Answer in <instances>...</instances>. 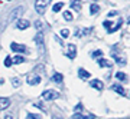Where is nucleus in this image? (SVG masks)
I'll use <instances>...</instances> for the list:
<instances>
[{
    "label": "nucleus",
    "mask_w": 130,
    "mask_h": 119,
    "mask_svg": "<svg viewBox=\"0 0 130 119\" xmlns=\"http://www.w3.org/2000/svg\"><path fill=\"white\" fill-rule=\"evenodd\" d=\"M49 3H51V0H35V10H36V13L43 14L46 7L49 6Z\"/></svg>",
    "instance_id": "obj_1"
},
{
    "label": "nucleus",
    "mask_w": 130,
    "mask_h": 119,
    "mask_svg": "<svg viewBox=\"0 0 130 119\" xmlns=\"http://www.w3.org/2000/svg\"><path fill=\"white\" fill-rule=\"evenodd\" d=\"M23 13H25V7H23V6H18L16 9H13L12 12H10L9 17H7V23H10V22H13V20H16L19 16H22Z\"/></svg>",
    "instance_id": "obj_2"
},
{
    "label": "nucleus",
    "mask_w": 130,
    "mask_h": 119,
    "mask_svg": "<svg viewBox=\"0 0 130 119\" xmlns=\"http://www.w3.org/2000/svg\"><path fill=\"white\" fill-rule=\"evenodd\" d=\"M42 98L45 99V101H55L59 98V93L54 89H46V91L42 92Z\"/></svg>",
    "instance_id": "obj_3"
},
{
    "label": "nucleus",
    "mask_w": 130,
    "mask_h": 119,
    "mask_svg": "<svg viewBox=\"0 0 130 119\" xmlns=\"http://www.w3.org/2000/svg\"><path fill=\"white\" fill-rule=\"evenodd\" d=\"M35 42H36V45H38L39 53H41V55H43V53H45V46H43V35H42V32H38L36 33Z\"/></svg>",
    "instance_id": "obj_4"
},
{
    "label": "nucleus",
    "mask_w": 130,
    "mask_h": 119,
    "mask_svg": "<svg viewBox=\"0 0 130 119\" xmlns=\"http://www.w3.org/2000/svg\"><path fill=\"white\" fill-rule=\"evenodd\" d=\"M10 49H12L13 52H19V53H25V52L28 50L25 45H20V43H16V42L10 43Z\"/></svg>",
    "instance_id": "obj_5"
},
{
    "label": "nucleus",
    "mask_w": 130,
    "mask_h": 119,
    "mask_svg": "<svg viewBox=\"0 0 130 119\" xmlns=\"http://www.w3.org/2000/svg\"><path fill=\"white\" fill-rule=\"evenodd\" d=\"M26 82H28V85H32V86H35V85H39L41 83V76L39 75H29L28 79H26Z\"/></svg>",
    "instance_id": "obj_6"
},
{
    "label": "nucleus",
    "mask_w": 130,
    "mask_h": 119,
    "mask_svg": "<svg viewBox=\"0 0 130 119\" xmlns=\"http://www.w3.org/2000/svg\"><path fill=\"white\" fill-rule=\"evenodd\" d=\"M29 26H30V23H29L28 20H25V19H19V20H16V27L20 29V30H25V29H28Z\"/></svg>",
    "instance_id": "obj_7"
},
{
    "label": "nucleus",
    "mask_w": 130,
    "mask_h": 119,
    "mask_svg": "<svg viewBox=\"0 0 130 119\" xmlns=\"http://www.w3.org/2000/svg\"><path fill=\"white\" fill-rule=\"evenodd\" d=\"M75 56H77V46L71 43V45H68V53H67V57L74 59Z\"/></svg>",
    "instance_id": "obj_8"
},
{
    "label": "nucleus",
    "mask_w": 130,
    "mask_h": 119,
    "mask_svg": "<svg viewBox=\"0 0 130 119\" xmlns=\"http://www.w3.org/2000/svg\"><path fill=\"white\" fill-rule=\"evenodd\" d=\"M10 106V99L9 98H0V110H5Z\"/></svg>",
    "instance_id": "obj_9"
},
{
    "label": "nucleus",
    "mask_w": 130,
    "mask_h": 119,
    "mask_svg": "<svg viewBox=\"0 0 130 119\" xmlns=\"http://www.w3.org/2000/svg\"><path fill=\"white\" fill-rule=\"evenodd\" d=\"M90 85H91L94 89H97V91H103V89H104L103 82H101V80H97V79H95V80H91V82H90Z\"/></svg>",
    "instance_id": "obj_10"
},
{
    "label": "nucleus",
    "mask_w": 130,
    "mask_h": 119,
    "mask_svg": "<svg viewBox=\"0 0 130 119\" xmlns=\"http://www.w3.org/2000/svg\"><path fill=\"white\" fill-rule=\"evenodd\" d=\"M95 116L94 115H83V113H78V112H75L72 115V119H94Z\"/></svg>",
    "instance_id": "obj_11"
},
{
    "label": "nucleus",
    "mask_w": 130,
    "mask_h": 119,
    "mask_svg": "<svg viewBox=\"0 0 130 119\" xmlns=\"http://www.w3.org/2000/svg\"><path fill=\"white\" fill-rule=\"evenodd\" d=\"M98 65H100L101 68H111V66H113V63L110 62V60L103 59V57H100V59H98Z\"/></svg>",
    "instance_id": "obj_12"
},
{
    "label": "nucleus",
    "mask_w": 130,
    "mask_h": 119,
    "mask_svg": "<svg viewBox=\"0 0 130 119\" xmlns=\"http://www.w3.org/2000/svg\"><path fill=\"white\" fill-rule=\"evenodd\" d=\"M78 76L81 79H88L91 75H90V72H87L85 69H78Z\"/></svg>",
    "instance_id": "obj_13"
},
{
    "label": "nucleus",
    "mask_w": 130,
    "mask_h": 119,
    "mask_svg": "<svg viewBox=\"0 0 130 119\" xmlns=\"http://www.w3.org/2000/svg\"><path fill=\"white\" fill-rule=\"evenodd\" d=\"M111 89H113V91H116L117 93H120V95H123V96L126 95V91H124V89H123V87L120 86V85H113V86H111Z\"/></svg>",
    "instance_id": "obj_14"
},
{
    "label": "nucleus",
    "mask_w": 130,
    "mask_h": 119,
    "mask_svg": "<svg viewBox=\"0 0 130 119\" xmlns=\"http://www.w3.org/2000/svg\"><path fill=\"white\" fill-rule=\"evenodd\" d=\"M12 62H13L14 65L23 63V62H25V57H23V56H22V55H16V56H14V57H13V59H12Z\"/></svg>",
    "instance_id": "obj_15"
},
{
    "label": "nucleus",
    "mask_w": 130,
    "mask_h": 119,
    "mask_svg": "<svg viewBox=\"0 0 130 119\" xmlns=\"http://www.w3.org/2000/svg\"><path fill=\"white\" fill-rule=\"evenodd\" d=\"M98 12H100V6H98V5L93 3V5L90 6V13H91V14H97Z\"/></svg>",
    "instance_id": "obj_16"
},
{
    "label": "nucleus",
    "mask_w": 130,
    "mask_h": 119,
    "mask_svg": "<svg viewBox=\"0 0 130 119\" xmlns=\"http://www.w3.org/2000/svg\"><path fill=\"white\" fill-rule=\"evenodd\" d=\"M62 14H64V19L67 20V22H71V20L74 19V16H72V13H71L70 10H65V12H62Z\"/></svg>",
    "instance_id": "obj_17"
},
{
    "label": "nucleus",
    "mask_w": 130,
    "mask_h": 119,
    "mask_svg": "<svg viewBox=\"0 0 130 119\" xmlns=\"http://www.w3.org/2000/svg\"><path fill=\"white\" fill-rule=\"evenodd\" d=\"M62 7H64V3H62V2H59V3H55V5H54V7H52V12L58 13V12H61V10H62Z\"/></svg>",
    "instance_id": "obj_18"
},
{
    "label": "nucleus",
    "mask_w": 130,
    "mask_h": 119,
    "mask_svg": "<svg viewBox=\"0 0 130 119\" xmlns=\"http://www.w3.org/2000/svg\"><path fill=\"white\" fill-rule=\"evenodd\" d=\"M121 24H123V20H121V19H119V22L116 23V26H113V27L110 29V32H108V33H114L116 30H119V29L121 27Z\"/></svg>",
    "instance_id": "obj_19"
},
{
    "label": "nucleus",
    "mask_w": 130,
    "mask_h": 119,
    "mask_svg": "<svg viewBox=\"0 0 130 119\" xmlns=\"http://www.w3.org/2000/svg\"><path fill=\"white\" fill-rule=\"evenodd\" d=\"M52 80H54L55 83H61L62 80H64V76H62L61 73H55L54 76H52Z\"/></svg>",
    "instance_id": "obj_20"
},
{
    "label": "nucleus",
    "mask_w": 130,
    "mask_h": 119,
    "mask_svg": "<svg viewBox=\"0 0 130 119\" xmlns=\"http://www.w3.org/2000/svg\"><path fill=\"white\" fill-rule=\"evenodd\" d=\"M116 78L119 79V80H123V82H124V80H127V76H126V73H123V72H117Z\"/></svg>",
    "instance_id": "obj_21"
},
{
    "label": "nucleus",
    "mask_w": 130,
    "mask_h": 119,
    "mask_svg": "<svg viewBox=\"0 0 130 119\" xmlns=\"http://www.w3.org/2000/svg\"><path fill=\"white\" fill-rule=\"evenodd\" d=\"M113 57H114V60H116L117 63H121V65H124V63H126V60H124V59H121L120 56H117L116 53H113Z\"/></svg>",
    "instance_id": "obj_22"
},
{
    "label": "nucleus",
    "mask_w": 130,
    "mask_h": 119,
    "mask_svg": "<svg viewBox=\"0 0 130 119\" xmlns=\"http://www.w3.org/2000/svg\"><path fill=\"white\" fill-rule=\"evenodd\" d=\"M61 36H62V39L70 37V30H68V29H62V30H61Z\"/></svg>",
    "instance_id": "obj_23"
},
{
    "label": "nucleus",
    "mask_w": 130,
    "mask_h": 119,
    "mask_svg": "<svg viewBox=\"0 0 130 119\" xmlns=\"http://www.w3.org/2000/svg\"><path fill=\"white\" fill-rule=\"evenodd\" d=\"M103 26H104V27H106L107 30H108V32H110V29L113 27V22H110V20H106V22L103 23Z\"/></svg>",
    "instance_id": "obj_24"
},
{
    "label": "nucleus",
    "mask_w": 130,
    "mask_h": 119,
    "mask_svg": "<svg viewBox=\"0 0 130 119\" xmlns=\"http://www.w3.org/2000/svg\"><path fill=\"white\" fill-rule=\"evenodd\" d=\"M12 65H13V62H12V57H10V56H7V57L5 59V66H6V68H10Z\"/></svg>",
    "instance_id": "obj_25"
},
{
    "label": "nucleus",
    "mask_w": 130,
    "mask_h": 119,
    "mask_svg": "<svg viewBox=\"0 0 130 119\" xmlns=\"http://www.w3.org/2000/svg\"><path fill=\"white\" fill-rule=\"evenodd\" d=\"M91 56H93L94 59H97V57L100 59V57L103 56V52H101V50H94V52H93V55H91Z\"/></svg>",
    "instance_id": "obj_26"
},
{
    "label": "nucleus",
    "mask_w": 130,
    "mask_h": 119,
    "mask_svg": "<svg viewBox=\"0 0 130 119\" xmlns=\"http://www.w3.org/2000/svg\"><path fill=\"white\" fill-rule=\"evenodd\" d=\"M26 119H42L41 115H36V113H28Z\"/></svg>",
    "instance_id": "obj_27"
},
{
    "label": "nucleus",
    "mask_w": 130,
    "mask_h": 119,
    "mask_svg": "<svg viewBox=\"0 0 130 119\" xmlns=\"http://www.w3.org/2000/svg\"><path fill=\"white\" fill-rule=\"evenodd\" d=\"M12 85H13L14 87H19V86H20V80H19L18 78H13V79H12Z\"/></svg>",
    "instance_id": "obj_28"
},
{
    "label": "nucleus",
    "mask_w": 130,
    "mask_h": 119,
    "mask_svg": "<svg viewBox=\"0 0 130 119\" xmlns=\"http://www.w3.org/2000/svg\"><path fill=\"white\" fill-rule=\"evenodd\" d=\"M35 27H36L38 30H42V27H43V24H42V22H39V20H38V22L35 23Z\"/></svg>",
    "instance_id": "obj_29"
},
{
    "label": "nucleus",
    "mask_w": 130,
    "mask_h": 119,
    "mask_svg": "<svg viewBox=\"0 0 130 119\" xmlns=\"http://www.w3.org/2000/svg\"><path fill=\"white\" fill-rule=\"evenodd\" d=\"M5 119H14V118L12 113H7V115H5Z\"/></svg>",
    "instance_id": "obj_30"
},
{
    "label": "nucleus",
    "mask_w": 130,
    "mask_h": 119,
    "mask_svg": "<svg viewBox=\"0 0 130 119\" xmlns=\"http://www.w3.org/2000/svg\"><path fill=\"white\" fill-rule=\"evenodd\" d=\"M83 109V105H81V103H78V105L75 106V110H81Z\"/></svg>",
    "instance_id": "obj_31"
},
{
    "label": "nucleus",
    "mask_w": 130,
    "mask_h": 119,
    "mask_svg": "<svg viewBox=\"0 0 130 119\" xmlns=\"http://www.w3.org/2000/svg\"><path fill=\"white\" fill-rule=\"evenodd\" d=\"M111 16H117V12H110L108 13V17H111Z\"/></svg>",
    "instance_id": "obj_32"
},
{
    "label": "nucleus",
    "mask_w": 130,
    "mask_h": 119,
    "mask_svg": "<svg viewBox=\"0 0 130 119\" xmlns=\"http://www.w3.org/2000/svg\"><path fill=\"white\" fill-rule=\"evenodd\" d=\"M90 32H91V29H84V30H83L84 35H87V33H90Z\"/></svg>",
    "instance_id": "obj_33"
},
{
    "label": "nucleus",
    "mask_w": 130,
    "mask_h": 119,
    "mask_svg": "<svg viewBox=\"0 0 130 119\" xmlns=\"http://www.w3.org/2000/svg\"><path fill=\"white\" fill-rule=\"evenodd\" d=\"M78 2H81V0H71V3H78Z\"/></svg>",
    "instance_id": "obj_34"
},
{
    "label": "nucleus",
    "mask_w": 130,
    "mask_h": 119,
    "mask_svg": "<svg viewBox=\"0 0 130 119\" xmlns=\"http://www.w3.org/2000/svg\"><path fill=\"white\" fill-rule=\"evenodd\" d=\"M52 119H61V118H58V116H54V118H52Z\"/></svg>",
    "instance_id": "obj_35"
},
{
    "label": "nucleus",
    "mask_w": 130,
    "mask_h": 119,
    "mask_svg": "<svg viewBox=\"0 0 130 119\" xmlns=\"http://www.w3.org/2000/svg\"><path fill=\"white\" fill-rule=\"evenodd\" d=\"M121 119H129V118H121Z\"/></svg>",
    "instance_id": "obj_36"
},
{
    "label": "nucleus",
    "mask_w": 130,
    "mask_h": 119,
    "mask_svg": "<svg viewBox=\"0 0 130 119\" xmlns=\"http://www.w3.org/2000/svg\"><path fill=\"white\" fill-rule=\"evenodd\" d=\"M7 2H10V0H7Z\"/></svg>",
    "instance_id": "obj_37"
}]
</instances>
